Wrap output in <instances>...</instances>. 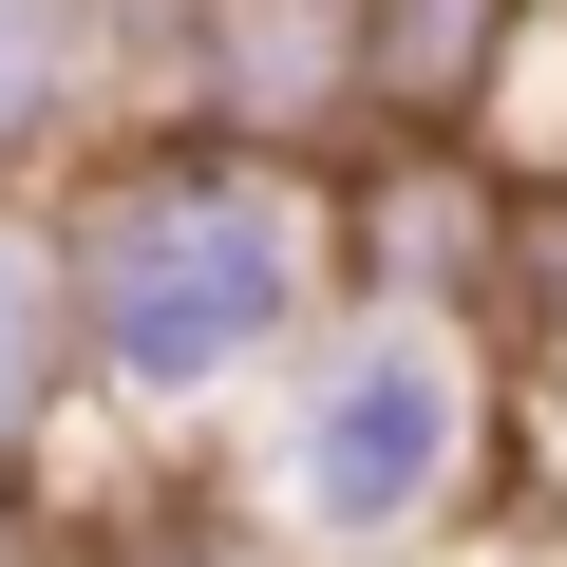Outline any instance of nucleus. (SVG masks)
Returning a JSON list of instances; mask_svg holds the SVG:
<instances>
[{
    "mask_svg": "<svg viewBox=\"0 0 567 567\" xmlns=\"http://www.w3.org/2000/svg\"><path fill=\"white\" fill-rule=\"evenodd\" d=\"M58 322H76V435L58 454H189L246 435L265 379L341 322V189L265 133H114L58 189Z\"/></svg>",
    "mask_w": 567,
    "mask_h": 567,
    "instance_id": "f257e3e1",
    "label": "nucleus"
},
{
    "mask_svg": "<svg viewBox=\"0 0 567 567\" xmlns=\"http://www.w3.org/2000/svg\"><path fill=\"white\" fill-rule=\"evenodd\" d=\"M473 492H492V341L435 303H360V284L265 379L246 473H227L246 548H284V567H416Z\"/></svg>",
    "mask_w": 567,
    "mask_h": 567,
    "instance_id": "f03ea898",
    "label": "nucleus"
},
{
    "mask_svg": "<svg viewBox=\"0 0 567 567\" xmlns=\"http://www.w3.org/2000/svg\"><path fill=\"white\" fill-rule=\"evenodd\" d=\"M76 435V322H58V208L0 189V492H39V454Z\"/></svg>",
    "mask_w": 567,
    "mask_h": 567,
    "instance_id": "7ed1b4c3",
    "label": "nucleus"
},
{
    "mask_svg": "<svg viewBox=\"0 0 567 567\" xmlns=\"http://www.w3.org/2000/svg\"><path fill=\"white\" fill-rule=\"evenodd\" d=\"M95 0H0V189H58V152L95 133Z\"/></svg>",
    "mask_w": 567,
    "mask_h": 567,
    "instance_id": "20e7f679",
    "label": "nucleus"
},
{
    "mask_svg": "<svg viewBox=\"0 0 567 567\" xmlns=\"http://www.w3.org/2000/svg\"><path fill=\"white\" fill-rule=\"evenodd\" d=\"M341 76L398 114H454L492 76V0H341Z\"/></svg>",
    "mask_w": 567,
    "mask_h": 567,
    "instance_id": "39448f33",
    "label": "nucleus"
},
{
    "mask_svg": "<svg viewBox=\"0 0 567 567\" xmlns=\"http://www.w3.org/2000/svg\"><path fill=\"white\" fill-rule=\"evenodd\" d=\"M58 567H284V548H246V511H227V492H171V511L58 529Z\"/></svg>",
    "mask_w": 567,
    "mask_h": 567,
    "instance_id": "423d86ee",
    "label": "nucleus"
},
{
    "mask_svg": "<svg viewBox=\"0 0 567 567\" xmlns=\"http://www.w3.org/2000/svg\"><path fill=\"white\" fill-rule=\"evenodd\" d=\"M0 567H58V511L39 492H0Z\"/></svg>",
    "mask_w": 567,
    "mask_h": 567,
    "instance_id": "0eeeda50",
    "label": "nucleus"
}]
</instances>
